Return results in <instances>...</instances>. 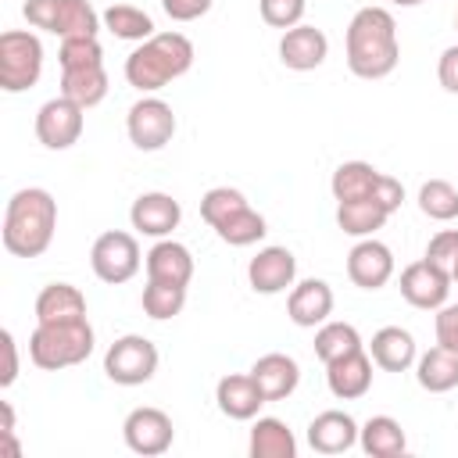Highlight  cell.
Here are the masks:
<instances>
[{
	"label": "cell",
	"instance_id": "cell-31",
	"mask_svg": "<svg viewBox=\"0 0 458 458\" xmlns=\"http://www.w3.org/2000/svg\"><path fill=\"white\" fill-rule=\"evenodd\" d=\"M100 21H104V29H107L111 36H118V39H136V43H143V39L154 36V18H150L147 11H140V7H132V4H111V7L100 14Z\"/></svg>",
	"mask_w": 458,
	"mask_h": 458
},
{
	"label": "cell",
	"instance_id": "cell-38",
	"mask_svg": "<svg viewBox=\"0 0 458 458\" xmlns=\"http://www.w3.org/2000/svg\"><path fill=\"white\" fill-rule=\"evenodd\" d=\"M258 7H261V21H265V25L286 32V29L301 25L308 0H258Z\"/></svg>",
	"mask_w": 458,
	"mask_h": 458
},
{
	"label": "cell",
	"instance_id": "cell-22",
	"mask_svg": "<svg viewBox=\"0 0 458 458\" xmlns=\"http://www.w3.org/2000/svg\"><path fill=\"white\" fill-rule=\"evenodd\" d=\"M250 376H254L258 390L265 394V401H286V397L297 390V383H301L297 361H293L290 354H279V351L261 354V358L250 365Z\"/></svg>",
	"mask_w": 458,
	"mask_h": 458
},
{
	"label": "cell",
	"instance_id": "cell-42",
	"mask_svg": "<svg viewBox=\"0 0 458 458\" xmlns=\"http://www.w3.org/2000/svg\"><path fill=\"white\" fill-rule=\"evenodd\" d=\"M437 79L447 93H458V47H447L437 61Z\"/></svg>",
	"mask_w": 458,
	"mask_h": 458
},
{
	"label": "cell",
	"instance_id": "cell-35",
	"mask_svg": "<svg viewBox=\"0 0 458 458\" xmlns=\"http://www.w3.org/2000/svg\"><path fill=\"white\" fill-rule=\"evenodd\" d=\"M182 304H186V286L147 279V286H143V311H147L150 318H157V322L175 318V315L182 311Z\"/></svg>",
	"mask_w": 458,
	"mask_h": 458
},
{
	"label": "cell",
	"instance_id": "cell-12",
	"mask_svg": "<svg viewBox=\"0 0 458 458\" xmlns=\"http://www.w3.org/2000/svg\"><path fill=\"white\" fill-rule=\"evenodd\" d=\"M122 437H125L129 451L154 458V454H165V451L172 447V440H175V426H172L168 411L143 404V408H132V411L125 415V422H122Z\"/></svg>",
	"mask_w": 458,
	"mask_h": 458
},
{
	"label": "cell",
	"instance_id": "cell-44",
	"mask_svg": "<svg viewBox=\"0 0 458 458\" xmlns=\"http://www.w3.org/2000/svg\"><path fill=\"white\" fill-rule=\"evenodd\" d=\"M397 7H415V4H426V0H394Z\"/></svg>",
	"mask_w": 458,
	"mask_h": 458
},
{
	"label": "cell",
	"instance_id": "cell-29",
	"mask_svg": "<svg viewBox=\"0 0 458 458\" xmlns=\"http://www.w3.org/2000/svg\"><path fill=\"white\" fill-rule=\"evenodd\" d=\"M293 454H297V440L283 419L265 415L250 426V458H293Z\"/></svg>",
	"mask_w": 458,
	"mask_h": 458
},
{
	"label": "cell",
	"instance_id": "cell-9",
	"mask_svg": "<svg viewBox=\"0 0 458 458\" xmlns=\"http://www.w3.org/2000/svg\"><path fill=\"white\" fill-rule=\"evenodd\" d=\"M89 265L97 272V279L118 286V283H129L136 272H140V243L132 233H122V229H111V233H100L93 240V250H89Z\"/></svg>",
	"mask_w": 458,
	"mask_h": 458
},
{
	"label": "cell",
	"instance_id": "cell-6",
	"mask_svg": "<svg viewBox=\"0 0 458 458\" xmlns=\"http://www.w3.org/2000/svg\"><path fill=\"white\" fill-rule=\"evenodd\" d=\"M25 21L32 29L54 32L61 39L75 36H97L100 32V14L93 11L89 0H29L21 7Z\"/></svg>",
	"mask_w": 458,
	"mask_h": 458
},
{
	"label": "cell",
	"instance_id": "cell-26",
	"mask_svg": "<svg viewBox=\"0 0 458 458\" xmlns=\"http://www.w3.org/2000/svg\"><path fill=\"white\" fill-rule=\"evenodd\" d=\"M415 379L429 394H447L458 386V351L447 347H429L422 358H415Z\"/></svg>",
	"mask_w": 458,
	"mask_h": 458
},
{
	"label": "cell",
	"instance_id": "cell-46",
	"mask_svg": "<svg viewBox=\"0 0 458 458\" xmlns=\"http://www.w3.org/2000/svg\"><path fill=\"white\" fill-rule=\"evenodd\" d=\"M454 29H458V18H454Z\"/></svg>",
	"mask_w": 458,
	"mask_h": 458
},
{
	"label": "cell",
	"instance_id": "cell-5",
	"mask_svg": "<svg viewBox=\"0 0 458 458\" xmlns=\"http://www.w3.org/2000/svg\"><path fill=\"white\" fill-rule=\"evenodd\" d=\"M329 190L336 200H379L390 215L404 200V186L394 175H383L379 168H372L369 161H344L333 172Z\"/></svg>",
	"mask_w": 458,
	"mask_h": 458
},
{
	"label": "cell",
	"instance_id": "cell-17",
	"mask_svg": "<svg viewBox=\"0 0 458 458\" xmlns=\"http://www.w3.org/2000/svg\"><path fill=\"white\" fill-rule=\"evenodd\" d=\"M293 276H297V258L286 247H265L247 265V279L254 293H283L286 286H293Z\"/></svg>",
	"mask_w": 458,
	"mask_h": 458
},
{
	"label": "cell",
	"instance_id": "cell-10",
	"mask_svg": "<svg viewBox=\"0 0 458 458\" xmlns=\"http://www.w3.org/2000/svg\"><path fill=\"white\" fill-rule=\"evenodd\" d=\"M125 129L136 150H161L175 136V114L161 97H143L129 107Z\"/></svg>",
	"mask_w": 458,
	"mask_h": 458
},
{
	"label": "cell",
	"instance_id": "cell-34",
	"mask_svg": "<svg viewBox=\"0 0 458 458\" xmlns=\"http://www.w3.org/2000/svg\"><path fill=\"white\" fill-rule=\"evenodd\" d=\"M419 211L433 222H451L458 218V190L447 179H429L419 186Z\"/></svg>",
	"mask_w": 458,
	"mask_h": 458
},
{
	"label": "cell",
	"instance_id": "cell-25",
	"mask_svg": "<svg viewBox=\"0 0 458 458\" xmlns=\"http://www.w3.org/2000/svg\"><path fill=\"white\" fill-rule=\"evenodd\" d=\"M86 318V297L72 283H50L36 297V322H75Z\"/></svg>",
	"mask_w": 458,
	"mask_h": 458
},
{
	"label": "cell",
	"instance_id": "cell-32",
	"mask_svg": "<svg viewBox=\"0 0 458 458\" xmlns=\"http://www.w3.org/2000/svg\"><path fill=\"white\" fill-rule=\"evenodd\" d=\"M215 233H218V240L229 243V247H250V243H258V240L268 233V225H265V218L247 204V208H240L236 215H229L225 222H218Z\"/></svg>",
	"mask_w": 458,
	"mask_h": 458
},
{
	"label": "cell",
	"instance_id": "cell-18",
	"mask_svg": "<svg viewBox=\"0 0 458 458\" xmlns=\"http://www.w3.org/2000/svg\"><path fill=\"white\" fill-rule=\"evenodd\" d=\"M326 54H329V39H326V32L315 29V25H293V29H286L283 39H279V61H283L286 68H293V72H311V68H318V64L326 61Z\"/></svg>",
	"mask_w": 458,
	"mask_h": 458
},
{
	"label": "cell",
	"instance_id": "cell-41",
	"mask_svg": "<svg viewBox=\"0 0 458 458\" xmlns=\"http://www.w3.org/2000/svg\"><path fill=\"white\" fill-rule=\"evenodd\" d=\"M211 4H215V0H161L165 14H168L172 21H193V18L208 14Z\"/></svg>",
	"mask_w": 458,
	"mask_h": 458
},
{
	"label": "cell",
	"instance_id": "cell-36",
	"mask_svg": "<svg viewBox=\"0 0 458 458\" xmlns=\"http://www.w3.org/2000/svg\"><path fill=\"white\" fill-rule=\"evenodd\" d=\"M240 208H247V197L240 193V190H233V186H215V190H208L204 197H200V218L215 229L218 222H225L229 215H236Z\"/></svg>",
	"mask_w": 458,
	"mask_h": 458
},
{
	"label": "cell",
	"instance_id": "cell-23",
	"mask_svg": "<svg viewBox=\"0 0 458 458\" xmlns=\"http://www.w3.org/2000/svg\"><path fill=\"white\" fill-rule=\"evenodd\" d=\"M147 279L190 286V279H193V254H190V247H182L175 240H157L147 250Z\"/></svg>",
	"mask_w": 458,
	"mask_h": 458
},
{
	"label": "cell",
	"instance_id": "cell-33",
	"mask_svg": "<svg viewBox=\"0 0 458 458\" xmlns=\"http://www.w3.org/2000/svg\"><path fill=\"white\" fill-rule=\"evenodd\" d=\"M358 347H365V344H361V336L351 322H322L318 333H315V354H318L322 365H329L333 358L351 354Z\"/></svg>",
	"mask_w": 458,
	"mask_h": 458
},
{
	"label": "cell",
	"instance_id": "cell-24",
	"mask_svg": "<svg viewBox=\"0 0 458 458\" xmlns=\"http://www.w3.org/2000/svg\"><path fill=\"white\" fill-rule=\"evenodd\" d=\"M369 354L383 372H408L415 365V358H419L415 354V336L408 329H401V326H383L372 336Z\"/></svg>",
	"mask_w": 458,
	"mask_h": 458
},
{
	"label": "cell",
	"instance_id": "cell-16",
	"mask_svg": "<svg viewBox=\"0 0 458 458\" xmlns=\"http://www.w3.org/2000/svg\"><path fill=\"white\" fill-rule=\"evenodd\" d=\"M326 383H329V394L340 397V401H358L369 394L372 386V354H365V347L351 351V354H340L326 365Z\"/></svg>",
	"mask_w": 458,
	"mask_h": 458
},
{
	"label": "cell",
	"instance_id": "cell-28",
	"mask_svg": "<svg viewBox=\"0 0 458 458\" xmlns=\"http://www.w3.org/2000/svg\"><path fill=\"white\" fill-rule=\"evenodd\" d=\"M61 97L75 100L79 107H97L107 97V72H104V64L61 68Z\"/></svg>",
	"mask_w": 458,
	"mask_h": 458
},
{
	"label": "cell",
	"instance_id": "cell-11",
	"mask_svg": "<svg viewBox=\"0 0 458 458\" xmlns=\"http://www.w3.org/2000/svg\"><path fill=\"white\" fill-rule=\"evenodd\" d=\"M86 107H79L68 97H54L36 111V140L47 150H68L72 143H79L82 125H86Z\"/></svg>",
	"mask_w": 458,
	"mask_h": 458
},
{
	"label": "cell",
	"instance_id": "cell-14",
	"mask_svg": "<svg viewBox=\"0 0 458 458\" xmlns=\"http://www.w3.org/2000/svg\"><path fill=\"white\" fill-rule=\"evenodd\" d=\"M390 276H394V254H390L386 243L365 236V240H358L351 247V254H347V279L354 286L379 290V286L390 283Z\"/></svg>",
	"mask_w": 458,
	"mask_h": 458
},
{
	"label": "cell",
	"instance_id": "cell-2",
	"mask_svg": "<svg viewBox=\"0 0 458 458\" xmlns=\"http://www.w3.org/2000/svg\"><path fill=\"white\" fill-rule=\"evenodd\" d=\"M57 229V200L43 186H25L7 200L4 247L14 258H39Z\"/></svg>",
	"mask_w": 458,
	"mask_h": 458
},
{
	"label": "cell",
	"instance_id": "cell-30",
	"mask_svg": "<svg viewBox=\"0 0 458 458\" xmlns=\"http://www.w3.org/2000/svg\"><path fill=\"white\" fill-rule=\"evenodd\" d=\"M390 218V211L379 200H336V225L347 236H372L376 229H383Z\"/></svg>",
	"mask_w": 458,
	"mask_h": 458
},
{
	"label": "cell",
	"instance_id": "cell-15",
	"mask_svg": "<svg viewBox=\"0 0 458 458\" xmlns=\"http://www.w3.org/2000/svg\"><path fill=\"white\" fill-rule=\"evenodd\" d=\"M179 218H182L179 200H175L172 193H161V190L140 193V197L132 200V208H129L132 229L143 233V236H154V240H165V236L179 225Z\"/></svg>",
	"mask_w": 458,
	"mask_h": 458
},
{
	"label": "cell",
	"instance_id": "cell-40",
	"mask_svg": "<svg viewBox=\"0 0 458 458\" xmlns=\"http://www.w3.org/2000/svg\"><path fill=\"white\" fill-rule=\"evenodd\" d=\"M437 344L447 351H458V304H440L437 308Z\"/></svg>",
	"mask_w": 458,
	"mask_h": 458
},
{
	"label": "cell",
	"instance_id": "cell-39",
	"mask_svg": "<svg viewBox=\"0 0 458 458\" xmlns=\"http://www.w3.org/2000/svg\"><path fill=\"white\" fill-rule=\"evenodd\" d=\"M426 258H429L433 265H440V268L451 272V265H454V258H458V229H440V233L429 240Z\"/></svg>",
	"mask_w": 458,
	"mask_h": 458
},
{
	"label": "cell",
	"instance_id": "cell-7",
	"mask_svg": "<svg viewBox=\"0 0 458 458\" xmlns=\"http://www.w3.org/2000/svg\"><path fill=\"white\" fill-rule=\"evenodd\" d=\"M43 75V43L25 29H7L0 36V89L25 93Z\"/></svg>",
	"mask_w": 458,
	"mask_h": 458
},
{
	"label": "cell",
	"instance_id": "cell-13",
	"mask_svg": "<svg viewBox=\"0 0 458 458\" xmlns=\"http://www.w3.org/2000/svg\"><path fill=\"white\" fill-rule=\"evenodd\" d=\"M451 272L433 265L429 258L422 261H411L404 272H401V297L411 304V308H422V311H437L440 304H447V293H451Z\"/></svg>",
	"mask_w": 458,
	"mask_h": 458
},
{
	"label": "cell",
	"instance_id": "cell-3",
	"mask_svg": "<svg viewBox=\"0 0 458 458\" xmlns=\"http://www.w3.org/2000/svg\"><path fill=\"white\" fill-rule=\"evenodd\" d=\"M193 64V43L182 32H154L125 57V79L140 93H154Z\"/></svg>",
	"mask_w": 458,
	"mask_h": 458
},
{
	"label": "cell",
	"instance_id": "cell-27",
	"mask_svg": "<svg viewBox=\"0 0 458 458\" xmlns=\"http://www.w3.org/2000/svg\"><path fill=\"white\" fill-rule=\"evenodd\" d=\"M358 444H361V451H365L369 458H397V454H404L408 437H404V429H401L397 419H390V415H372V419L358 429Z\"/></svg>",
	"mask_w": 458,
	"mask_h": 458
},
{
	"label": "cell",
	"instance_id": "cell-19",
	"mask_svg": "<svg viewBox=\"0 0 458 458\" xmlns=\"http://www.w3.org/2000/svg\"><path fill=\"white\" fill-rule=\"evenodd\" d=\"M215 401H218V411L229 415V419H236V422L254 419L261 411V404H268L250 372H229V376H222L218 386H215Z\"/></svg>",
	"mask_w": 458,
	"mask_h": 458
},
{
	"label": "cell",
	"instance_id": "cell-20",
	"mask_svg": "<svg viewBox=\"0 0 458 458\" xmlns=\"http://www.w3.org/2000/svg\"><path fill=\"white\" fill-rule=\"evenodd\" d=\"M333 311V290L326 279H304L297 286H290V297H286V315L293 326H322Z\"/></svg>",
	"mask_w": 458,
	"mask_h": 458
},
{
	"label": "cell",
	"instance_id": "cell-4",
	"mask_svg": "<svg viewBox=\"0 0 458 458\" xmlns=\"http://www.w3.org/2000/svg\"><path fill=\"white\" fill-rule=\"evenodd\" d=\"M89 354H93V326L86 318L36 322V329L29 336V358H32V365H39L47 372L82 365Z\"/></svg>",
	"mask_w": 458,
	"mask_h": 458
},
{
	"label": "cell",
	"instance_id": "cell-8",
	"mask_svg": "<svg viewBox=\"0 0 458 458\" xmlns=\"http://www.w3.org/2000/svg\"><path fill=\"white\" fill-rule=\"evenodd\" d=\"M104 372L118 386H140L157 372V347L140 333L118 336L104 354Z\"/></svg>",
	"mask_w": 458,
	"mask_h": 458
},
{
	"label": "cell",
	"instance_id": "cell-1",
	"mask_svg": "<svg viewBox=\"0 0 458 458\" xmlns=\"http://www.w3.org/2000/svg\"><path fill=\"white\" fill-rule=\"evenodd\" d=\"M347 68L358 79H383L397 68V21L386 7H361L347 25Z\"/></svg>",
	"mask_w": 458,
	"mask_h": 458
},
{
	"label": "cell",
	"instance_id": "cell-43",
	"mask_svg": "<svg viewBox=\"0 0 458 458\" xmlns=\"http://www.w3.org/2000/svg\"><path fill=\"white\" fill-rule=\"evenodd\" d=\"M0 344H4V358H7L4 376H0V386H11V383H14V376H18V344H14V336H11L7 329L0 333Z\"/></svg>",
	"mask_w": 458,
	"mask_h": 458
},
{
	"label": "cell",
	"instance_id": "cell-37",
	"mask_svg": "<svg viewBox=\"0 0 458 458\" xmlns=\"http://www.w3.org/2000/svg\"><path fill=\"white\" fill-rule=\"evenodd\" d=\"M57 61H61V68H86V64H104V50H100L97 36H75V39H61Z\"/></svg>",
	"mask_w": 458,
	"mask_h": 458
},
{
	"label": "cell",
	"instance_id": "cell-21",
	"mask_svg": "<svg viewBox=\"0 0 458 458\" xmlns=\"http://www.w3.org/2000/svg\"><path fill=\"white\" fill-rule=\"evenodd\" d=\"M308 444L318 451V454H344L358 444V422L347 415V411H322L308 422Z\"/></svg>",
	"mask_w": 458,
	"mask_h": 458
},
{
	"label": "cell",
	"instance_id": "cell-45",
	"mask_svg": "<svg viewBox=\"0 0 458 458\" xmlns=\"http://www.w3.org/2000/svg\"><path fill=\"white\" fill-rule=\"evenodd\" d=\"M451 279L458 283V258H454V265H451Z\"/></svg>",
	"mask_w": 458,
	"mask_h": 458
}]
</instances>
